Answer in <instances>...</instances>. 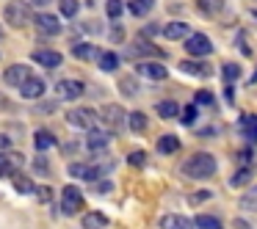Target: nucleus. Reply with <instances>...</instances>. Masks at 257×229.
I'll return each instance as SVG.
<instances>
[{
    "label": "nucleus",
    "mask_w": 257,
    "mask_h": 229,
    "mask_svg": "<svg viewBox=\"0 0 257 229\" xmlns=\"http://www.w3.org/2000/svg\"><path fill=\"white\" fill-rule=\"evenodd\" d=\"M196 105H213V94L210 91H196Z\"/></svg>",
    "instance_id": "4c0bfd02"
},
{
    "label": "nucleus",
    "mask_w": 257,
    "mask_h": 229,
    "mask_svg": "<svg viewBox=\"0 0 257 229\" xmlns=\"http://www.w3.org/2000/svg\"><path fill=\"white\" fill-rule=\"evenodd\" d=\"M36 196H39V201H45V204H47V201L53 199V190L47 188V185H42V188H36Z\"/></svg>",
    "instance_id": "ea45409f"
},
{
    "label": "nucleus",
    "mask_w": 257,
    "mask_h": 229,
    "mask_svg": "<svg viewBox=\"0 0 257 229\" xmlns=\"http://www.w3.org/2000/svg\"><path fill=\"white\" fill-rule=\"evenodd\" d=\"M207 199H210V190H199V193L188 196V201H191V204H199V201H207Z\"/></svg>",
    "instance_id": "a19ab883"
},
{
    "label": "nucleus",
    "mask_w": 257,
    "mask_h": 229,
    "mask_svg": "<svg viewBox=\"0 0 257 229\" xmlns=\"http://www.w3.org/2000/svg\"><path fill=\"white\" fill-rule=\"evenodd\" d=\"M94 119H97V113L91 108H72L67 113V124H72L78 130H91L94 127Z\"/></svg>",
    "instance_id": "7ed1b4c3"
},
{
    "label": "nucleus",
    "mask_w": 257,
    "mask_h": 229,
    "mask_svg": "<svg viewBox=\"0 0 257 229\" xmlns=\"http://www.w3.org/2000/svg\"><path fill=\"white\" fill-rule=\"evenodd\" d=\"M56 94L61 97V100H78V97L83 94V83L75 80V78L58 80V83H56Z\"/></svg>",
    "instance_id": "423d86ee"
},
{
    "label": "nucleus",
    "mask_w": 257,
    "mask_h": 229,
    "mask_svg": "<svg viewBox=\"0 0 257 229\" xmlns=\"http://www.w3.org/2000/svg\"><path fill=\"white\" fill-rule=\"evenodd\" d=\"M240 133H243V138L257 141V116L254 113L251 116H240Z\"/></svg>",
    "instance_id": "4be33fe9"
},
{
    "label": "nucleus",
    "mask_w": 257,
    "mask_h": 229,
    "mask_svg": "<svg viewBox=\"0 0 257 229\" xmlns=\"http://www.w3.org/2000/svg\"><path fill=\"white\" fill-rule=\"evenodd\" d=\"M28 6H25V3H20V0H17V3H9V6H6V23L9 25H12V28H25V25H28Z\"/></svg>",
    "instance_id": "39448f33"
},
{
    "label": "nucleus",
    "mask_w": 257,
    "mask_h": 229,
    "mask_svg": "<svg viewBox=\"0 0 257 229\" xmlns=\"http://www.w3.org/2000/svg\"><path fill=\"white\" fill-rule=\"evenodd\" d=\"M31 3H36V6H47L50 0H31Z\"/></svg>",
    "instance_id": "de8ad7c7"
},
{
    "label": "nucleus",
    "mask_w": 257,
    "mask_h": 229,
    "mask_svg": "<svg viewBox=\"0 0 257 229\" xmlns=\"http://www.w3.org/2000/svg\"><path fill=\"white\" fill-rule=\"evenodd\" d=\"M177 149H180L177 135H161V138H158V152H161V155H174Z\"/></svg>",
    "instance_id": "aec40b11"
},
{
    "label": "nucleus",
    "mask_w": 257,
    "mask_h": 229,
    "mask_svg": "<svg viewBox=\"0 0 257 229\" xmlns=\"http://www.w3.org/2000/svg\"><path fill=\"white\" fill-rule=\"evenodd\" d=\"M196 6H199V12L205 17H216V14H221L224 0H196Z\"/></svg>",
    "instance_id": "5701e85b"
},
{
    "label": "nucleus",
    "mask_w": 257,
    "mask_h": 229,
    "mask_svg": "<svg viewBox=\"0 0 257 229\" xmlns=\"http://www.w3.org/2000/svg\"><path fill=\"white\" fill-rule=\"evenodd\" d=\"M218 163L216 157L210 155V152H194L191 157H185L183 166H180V171L185 174V177L191 179H210L213 174H216Z\"/></svg>",
    "instance_id": "f257e3e1"
},
{
    "label": "nucleus",
    "mask_w": 257,
    "mask_h": 229,
    "mask_svg": "<svg viewBox=\"0 0 257 229\" xmlns=\"http://www.w3.org/2000/svg\"><path fill=\"white\" fill-rule=\"evenodd\" d=\"M20 94H23L25 100H39V97L45 94V80L42 78H28L23 86H20Z\"/></svg>",
    "instance_id": "ddd939ff"
},
{
    "label": "nucleus",
    "mask_w": 257,
    "mask_h": 229,
    "mask_svg": "<svg viewBox=\"0 0 257 229\" xmlns=\"http://www.w3.org/2000/svg\"><path fill=\"white\" fill-rule=\"evenodd\" d=\"M251 179V168L249 166H240L238 171L232 174V179H229V185H232V188H240V185H246Z\"/></svg>",
    "instance_id": "7c9ffc66"
},
{
    "label": "nucleus",
    "mask_w": 257,
    "mask_h": 229,
    "mask_svg": "<svg viewBox=\"0 0 257 229\" xmlns=\"http://www.w3.org/2000/svg\"><path fill=\"white\" fill-rule=\"evenodd\" d=\"M238 207H240L243 212H257V185H254V188H249L243 196H240V199H238Z\"/></svg>",
    "instance_id": "412c9836"
},
{
    "label": "nucleus",
    "mask_w": 257,
    "mask_h": 229,
    "mask_svg": "<svg viewBox=\"0 0 257 229\" xmlns=\"http://www.w3.org/2000/svg\"><path fill=\"white\" fill-rule=\"evenodd\" d=\"M130 53L133 56H155V58H163V53L158 50L155 45H150V42H139V45L130 47Z\"/></svg>",
    "instance_id": "cd10ccee"
},
{
    "label": "nucleus",
    "mask_w": 257,
    "mask_h": 229,
    "mask_svg": "<svg viewBox=\"0 0 257 229\" xmlns=\"http://www.w3.org/2000/svg\"><path fill=\"white\" fill-rule=\"evenodd\" d=\"M180 72L185 75H196V78H210L213 67L207 61H180Z\"/></svg>",
    "instance_id": "f8f14e48"
},
{
    "label": "nucleus",
    "mask_w": 257,
    "mask_h": 229,
    "mask_svg": "<svg viewBox=\"0 0 257 229\" xmlns=\"http://www.w3.org/2000/svg\"><path fill=\"white\" fill-rule=\"evenodd\" d=\"M97 193H111V190H113V185L111 182H97Z\"/></svg>",
    "instance_id": "c03bdc74"
},
{
    "label": "nucleus",
    "mask_w": 257,
    "mask_h": 229,
    "mask_svg": "<svg viewBox=\"0 0 257 229\" xmlns=\"http://www.w3.org/2000/svg\"><path fill=\"white\" fill-rule=\"evenodd\" d=\"M102 122L108 124V127H119V124H124V119H127V113H124L122 105H105L100 111Z\"/></svg>",
    "instance_id": "9d476101"
},
{
    "label": "nucleus",
    "mask_w": 257,
    "mask_h": 229,
    "mask_svg": "<svg viewBox=\"0 0 257 229\" xmlns=\"http://www.w3.org/2000/svg\"><path fill=\"white\" fill-rule=\"evenodd\" d=\"M185 50H188V56L205 58V56H210V53H213V42L207 39L205 34H191L188 39H185Z\"/></svg>",
    "instance_id": "20e7f679"
},
{
    "label": "nucleus",
    "mask_w": 257,
    "mask_h": 229,
    "mask_svg": "<svg viewBox=\"0 0 257 229\" xmlns=\"http://www.w3.org/2000/svg\"><path fill=\"white\" fill-rule=\"evenodd\" d=\"M80 210H83V193H80V188H75V185L61 188V212L64 215H75Z\"/></svg>",
    "instance_id": "f03ea898"
},
{
    "label": "nucleus",
    "mask_w": 257,
    "mask_h": 229,
    "mask_svg": "<svg viewBox=\"0 0 257 229\" xmlns=\"http://www.w3.org/2000/svg\"><path fill=\"white\" fill-rule=\"evenodd\" d=\"M14 188L20 190V193H34V182H31L28 177H23V174H14Z\"/></svg>",
    "instance_id": "2f4dec72"
},
{
    "label": "nucleus",
    "mask_w": 257,
    "mask_h": 229,
    "mask_svg": "<svg viewBox=\"0 0 257 229\" xmlns=\"http://www.w3.org/2000/svg\"><path fill=\"white\" fill-rule=\"evenodd\" d=\"M152 6H155V0H130V3H127L130 14H136V17H144V14H150Z\"/></svg>",
    "instance_id": "a878e982"
},
{
    "label": "nucleus",
    "mask_w": 257,
    "mask_h": 229,
    "mask_svg": "<svg viewBox=\"0 0 257 229\" xmlns=\"http://www.w3.org/2000/svg\"><path fill=\"white\" fill-rule=\"evenodd\" d=\"M28 78H34V72H31V67H25V64H12V67L3 72V80H6L9 86H23Z\"/></svg>",
    "instance_id": "0eeeda50"
},
{
    "label": "nucleus",
    "mask_w": 257,
    "mask_h": 229,
    "mask_svg": "<svg viewBox=\"0 0 257 229\" xmlns=\"http://www.w3.org/2000/svg\"><path fill=\"white\" fill-rule=\"evenodd\" d=\"M122 0H108V3H105V12H108V17H111V20H119V17H122Z\"/></svg>",
    "instance_id": "f704fd0d"
},
{
    "label": "nucleus",
    "mask_w": 257,
    "mask_h": 229,
    "mask_svg": "<svg viewBox=\"0 0 257 229\" xmlns=\"http://www.w3.org/2000/svg\"><path fill=\"white\" fill-rule=\"evenodd\" d=\"M102 226H108L105 212L94 210V212H86L83 215V229H102Z\"/></svg>",
    "instance_id": "6ab92c4d"
},
{
    "label": "nucleus",
    "mask_w": 257,
    "mask_h": 229,
    "mask_svg": "<svg viewBox=\"0 0 257 229\" xmlns=\"http://www.w3.org/2000/svg\"><path fill=\"white\" fill-rule=\"evenodd\" d=\"M72 56L80 58V61H94V58H100L102 53H100V47H94V45H75Z\"/></svg>",
    "instance_id": "a211bd4d"
},
{
    "label": "nucleus",
    "mask_w": 257,
    "mask_h": 229,
    "mask_svg": "<svg viewBox=\"0 0 257 229\" xmlns=\"http://www.w3.org/2000/svg\"><path fill=\"white\" fill-rule=\"evenodd\" d=\"M108 141H111V133L102 127H91L89 130V138H86V146H89L91 152H102L108 146Z\"/></svg>",
    "instance_id": "1a4fd4ad"
},
{
    "label": "nucleus",
    "mask_w": 257,
    "mask_h": 229,
    "mask_svg": "<svg viewBox=\"0 0 257 229\" xmlns=\"http://www.w3.org/2000/svg\"><path fill=\"white\" fill-rule=\"evenodd\" d=\"M163 36L172 42H180V39H188L191 36V28H188V23H169L163 28Z\"/></svg>",
    "instance_id": "f3484780"
},
{
    "label": "nucleus",
    "mask_w": 257,
    "mask_h": 229,
    "mask_svg": "<svg viewBox=\"0 0 257 229\" xmlns=\"http://www.w3.org/2000/svg\"><path fill=\"white\" fill-rule=\"evenodd\" d=\"M196 223L188 221L185 215H177V212H169V215L161 218V229H194Z\"/></svg>",
    "instance_id": "2eb2a0df"
},
{
    "label": "nucleus",
    "mask_w": 257,
    "mask_h": 229,
    "mask_svg": "<svg viewBox=\"0 0 257 229\" xmlns=\"http://www.w3.org/2000/svg\"><path fill=\"white\" fill-rule=\"evenodd\" d=\"M69 174L83 179V177H86V166H83V163H75V166H69Z\"/></svg>",
    "instance_id": "79ce46f5"
},
{
    "label": "nucleus",
    "mask_w": 257,
    "mask_h": 229,
    "mask_svg": "<svg viewBox=\"0 0 257 229\" xmlns=\"http://www.w3.org/2000/svg\"><path fill=\"white\" fill-rule=\"evenodd\" d=\"M111 39H113V42H122V31L116 28V31H113V34H111Z\"/></svg>",
    "instance_id": "49530a36"
},
{
    "label": "nucleus",
    "mask_w": 257,
    "mask_h": 229,
    "mask_svg": "<svg viewBox=\"0 0 257 229\" xmlns=\"http://www.w3.org/2000/svg\"><path fill=\"white\" fill-rule=\"evenodd\" d=\"M78 9H80L78 0H61V14H64L67 20H72L75 14H78Z\"/></svg>",
    "instance_id": "72a5a7b5"
},
{
    "label": "nucleus",
    "mask_w": 257,
    "mask_h": 229,
    "mask_svg": "<svg viewBox=\"0 0 257 229\" xmlns=\"http://www.w3.org/2000/svg\"><path fill=\"white\" fill-rule=\"evenodd\" d=\"M34 61L42 64V67H47V69H56V67H61V53H56V50H36Z\"/></svg>",
    "instance_id": "dca6fc26"
},
{
    "label": "nucleus",
    "mask_w": 257,
    "mask_h": 229,
    "mask_svg": "<svg viewBox=\"0 0 257 229\" xmlns=\"http://www.w3.org/2000/svg\"><path fill=\"white\" fill-rule=\"evenodd\" d=\"M194 119H196V108L188 105V108H185V113H183V122L185 124H194Z\"/></svg>",
    "instance_id": "37998d69"
},
{
    "label": "nucleus",
    "mask_w": 257,
    "mask_h": 229,
    "mask_svg": "<svg viewBox=\"0 0 257 229\" xmlns=\"http://www.w3.org/2000/svg\"><path fill=\"white\" fill-rule=\"evenodd\" d=\"M9 146H12V141L6 135H0V152H9Z\"/></svg>",
    "instance_id": "a18cd8bd"
},
{
    "label": "nucleus",
    "mask_w": 257,
    "mask_h": 229,
    "mask_svg": "<svg viewBox=\"0 0 257 229\" xmlns=\"http://www.w3.org/2000/svg\"><path fill=\"white\" fill-rule=\"evenodd\" d=\"M127 163H130V166H136V168H141V166L147 163V155H144V152H130V155H127Z\"/></svg>",
    "instance_id": "c9c22d12"
},
{
    "label": "nucleus",
    "mask_w": 257,
    "mask_h": 229,
    "mask_svg": "<svg viewBox=\"0 0 257 229\" xmlns=\"http://www.w3.org/2000/svg\"><path fill=\"white\" fill-rule=\"evenodd\" d=\"M23 163H25V157L20 152H0V177L14 171V168H20Z\"/></svg>",
    "instance_id": "4468645a"
},
{
    "label": "nucleus",
    "mask_w": 257,
    "mask_h": 229,
    "mask_svg": "<svg viewBox=\"0 0 257 229\" xmlns=\"http://www.w3.org/2000/svg\"><path fill=\"white\" fill-rule=\"evenodd\" d=\"M34 23H36V28H39L42 36H56L58 31H61V20H58L56 14H36Z\"/></svg>",
    "instance_id": "6e6552de"
},
{
    "label": "nucleus",
    "mask_w": 257,
    "mask_h": 229,
    "mask_svg": "<svg viewBox=\"0 0 257 229\" xmlns=\"http://www.w3.org/2000/svg\"><path fill=\"white\" fill-rule=\"evenodd\" d=\"M136 72H139L141 78H147V80H166L169 78V69L163 67V64H139Z\"/></svg>",
    "instance_id": "9b49d317"
},
{
    "label": "nucleus",
    "mask_w": 257,
    "mask_h": 229,
    "mask_svg": "<svg viewBox=\"0 0 257 229\" xmlns=\"http://www.w3.org/2000/svg\"><path fill=\"white\" fill-rule=\"evenodd\" d=\"M155 111H158V116H161V119H174L180 113V105H177V102H172V100H163V102H158V105H155Z\"/></svg>",
    "instance_id": "393cba45"
},
{
    "label": "nucleus",
    "mask_w": 257,
    "mask_h": 229,
    "mask_svg": "<svg viewBox=\"0 0 257 229\" xmlns=\"http://www.w3.org/2000/svg\"><path fill=\"white\" fill-rule=\"evenodd\" d=\"M221 75H224V83H235V80L240 78V67L238 64H224Z\"/></svg>",
    "instance_id": "473e14b6"
},
{
    "label": "nucleus",
    "mask_w": 257,
    "mask_h": 229,
    "mask_svg": "<svg viewBox=\"0 0 257 229\" xmlns=\"http://www.w3.org/2000/svg\"><path fill=\"white\" fill-rule=\"evenodd\" d=\"M119 89H122V91H124V94H127V97H133L136 91H139V89H136V80H133V78H124L122 83H119Z\"/></svg>",
    "instance_id": "e433bc0d"
},
{
    "label": "nucleus",
    "mask_w": 257,
    "mask_h": 229,
    "mask_svg": "<svg viewBox=\"0 0 257 229\" xmlns=\"http://www.w3.org/2000/svg\"><path fill=\"white\" fill-rule=\"evenodd\" d=\"M34 168H36L39 174H50V163H47L45 157H36V160H34Z\"/></svg>",
    "instance_id": "58836bf2"
},
{
    "label": "nucleus",
    "mask_w": 257,
    "mask_h": 229,
    "mask_svg": "<svg viewBox=\"0 0 257 229\" xmlns=\"http://www.w3.org/2000/svg\"><path fill=\"white\" fill-rule=\"evenodd\" d=\"M196 226L199 229H224V223H221V218H216V215H205V212H202V215H196Z\"/></svg>",
    "instance_id": "c756f323"
},
{
    "label": "nucleus",
    "mask_w": 257,
    "mask_h": 229,
    "mask_svg": "<svg viewBox=\"0 0 257 229\" xmlns=\"http://www.w3.org/2000/svg\"><path fill=\"white\" fill-rule=\"evenodd\" d=\"M34 144L39 152H45V149H50V146H56V135H53L50 130H39V133L34 135Z\"/></svg>",
    "instance_id": "b1692460"
},
{
    "label": "nucleus",
    "mask_w": 257,
    "mask_h": 229,
    "mask_svg": "<svg viewBox=\"0 0 257 229\" xmlns=\"http://www.w3.org/2000/svg\"><path fill=\"white\" fill-rule=\"evenodd\" d=\"M97 64H100L102 72H116V67H119V56H116V53H102V56L97 58Z\"/></svg>",
    "instance_id": "c85d7f7f"
},
{
    "label": "nucleus",
    "mask_w": 257,
    "mask_h": 229,
    "mask_svg": "<svg viewBox=\"0 0 257 229\" xmlns=\"http://www.w3.org/2000/svg\"><path fill=\"white\" fill-rule=\"evenodd\" d=\"M127 122H130V130H133V133H144V130L150 127V119H147V113H141V111L130 113Z\"/></svg>",
    "instance_id": "bb28decb"
}]
</instances>
